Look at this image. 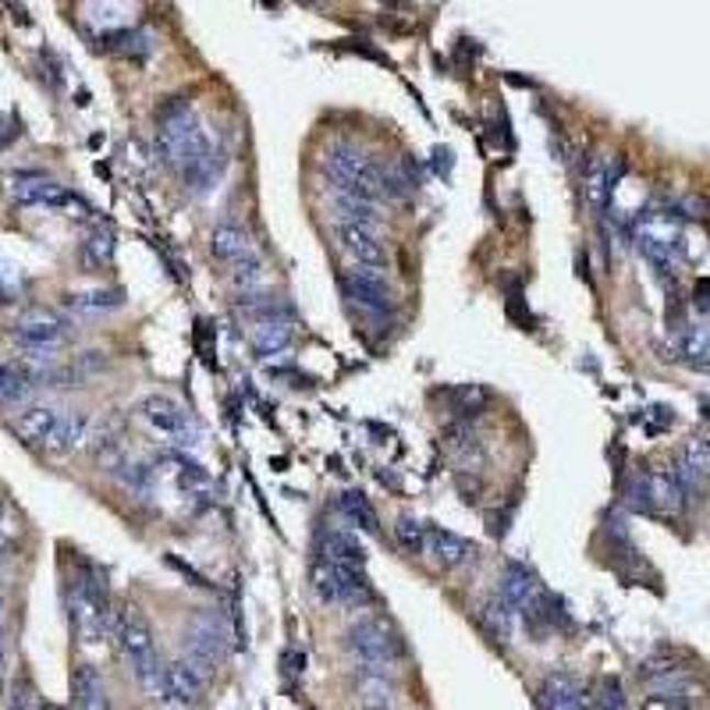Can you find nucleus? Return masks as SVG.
Instances as JSON below:
<instances>
[{
  "label": "nucleus",
  "mask_w": 710,
  "mask_h": 710,
  "mask_svg": "<svg viewBox=\"0 0 710 710\" xmlns=\"http://www.w3.org/2000/svg\"><path fill=\"white\" fill-rule=\"evenodd\" d=\"M593 703H597V710H622L625 707V692H622L619 683H614V678H604V686H600Z\"/></svg>",
  "instance_id": "c9c22d12"
},
{
  "label": "nucleus",
  "mask_w": 710,
  "mask_h": 710,
  "mask_svg": "<svg viewBox=\"0 0 710 710\" xmlns=\"http://www.w3.org/2000/svg\"><path fill=\"white\" fill-rule=\"evenodd\" d=\"M334 210H337V221H345V224H363V228L380 224V210H377V203H369V199H355V196L337 192Z\"/></svg>",
  "instance_id": "cd10ccee"
},
{
  "label": "nucleus",
  "mask_w": 710,
  "mask_h": 710,
  "mask_svg": "<svg viewBox=\"0 0 710 710\" xmlns=\"http://www.w3.org/2000/svg\"><path fill=\"white\" fill-rule=\"evenodd\" d=\"M71 710H111L103 675L92 665H75L71 672Z\"/></svg>",
  "instance_id": "a211bd4d"
},
{
  "label": "nucleus",
  "mask_w": 710,
  "mask_h": 710,
  "mask_svg": "<svg viewBox=\"0 0 710 710\" xmlns=\"http://www.w3.org/2000/svg\"><path fill=\"white\" fill-rule=\"evenodd\" d=\"M68 622H71L75 640H79L82 646H97L114 622L107 586L100 576H92L86 565L68 583Z\"/></svg>",
  "instance_id": "f03ea898"
},
{
  "label": "nucleus",
  "mask_w": 710,
  "mask_h": 710,
  "mask_svg": "<svg viewBox=\"0 0 710 710\" xmlns=\"http://www.w3.org/2000/svg\"><path fill=\"white\" fill-rule=\"evenodd\" d=\"M614 189V167L608 157H593L590 160V171H586V196H590V203L597 210H604L608 196Z\"/></svg>",
  "instance_id": "bb28decb"
},
{
  "label": "nucleus",
  "mask_w": 710,
  "mask_h": 710,
  "mask_svg": "<svg viewBox=\"0 0 710 710\" xmlns=\"http://www.w3.org/2000/svg\"><path fill=\"white\" fill-rule=\"evenodd\" d=\"M689 707H692L689 697L678 686L661 689V692H654V697H646V703H643V710H689Z\"/></svg>",
  "instance_id": "473e14b6"
},
{
  "label": "nucleus",
  "mask_w": 710,
  "mask_h": 710,
  "mask_svg": "<svg viewBox=\"0 0 710 710\" xmlns=\"http://www.w3.org/2000/svg\"><path fill=\"white\" fill-rule=\"evenodd\" d=\"M675 476L683 480L689 498L707 490L710 484V441L703 437H689L683 447H678V458H675Z\"/></svg>",
  "instance_id": "ddd939ff"
},
{
  "label": "nucleus",
  "mask_w": 710,
  "mask_h": 710,
  "mask_svg": "<svg viewBox=\"0 0 710 710\" xmlns=\"http://www.w3.org/2000/svg\"><path fill=\"white\" fill-rule=\"evenodd\" d=\"M337 245H342V253H345V256H352L359 267H369V270H388V264H391L388 242H384L374 228L337 221Z\"/></svg>",
  "instance_id": "9b49d317"
},
{
  "label": "nucleus",
  "mask_w": 710,
  "mask_h": 710,
  "mask_svg": "<svg viewBox=\"0 0 710 710\" xmlns=\"http://www.w3.org/2000/svg\"><path fill=\"white\" fill-rule=\"evenodd\" d=\"M342 288L355 306H366V310H374V313L391 310L395 296H391V285H388V277H384V270H369V267L345 270Z\"/></svg>",
  "instance_id": "f8f14e48"
},
{
  "label": "nucleus",
  "mask_w": 710,
  "mask_h": 710,
  "mask_svg": "<svg viewBox=\"0 0 710 710\" xmlns=\"http://www.w3.org/2000/svg\"><path fill=\"white\" fill-rule=\"evenodd\" d=\"M323 171H328V178L337 185V192L355 196V199H369V203H377V199L391 192V178L384 175L363 149L345 146V143L328 149V157H323Z\"/></svg>",
  "instance_id": "7ed1b4c3"
},
{
  "label": "nucleus",
  "mask_w": 710,
  "mask_h": 710,
  "mask_svg": "<svg viewBox=\"0 0 710 710\" xmlns=\"http://www.w3.org/2000/svg\"><path fill=\"white\" fill-rule=\"evenodd\" d=\"M65 306L75 313H111L118 306H125V296L118 288H89V291H71V296H65Z\"/></svg>",
  "instance_id": "5701e85b"
},
{
  "label": "nucleus",
  "mask_w": 710,
  "mask_h": 710,
  "mask_svg": "<svg viewBox=\"0 0 710 710\" xmlns=\"http://www.w3.org/2000/svg\"><path fill=\"white\" fill-rule=\"evenodd\" d=\"M359 692H363V707L366 710H388L391 707V689H388V683H384V675H377V672L363 675Z\"/></svg>",
  "instance_id": "c756f323"
},
{
  "label": "nucleus",
  "mask_w": 710,
  "mask_h": 710,
  "mask_svg": "<svg viewBox=\"0 0 710 710\" xmlns=\"http://www.w3.org/2000/svg\"><path fill=\"white\" fill-rule=\"evenodd\" d=\"M29 395V380L22 374H11V369H0V406H14Z\"/></svg>",
  "instance_id": "72a5a7b5"
},
{
  "label": "nucleus",
  "mask_w": 710,
  "mask_h": 710,
  "mask_svg": "<svg viewBox=\"0 0 710 710\" xmlns=\"http://www.w3.org/2000/svg\"><path fill=\"white\" fill-rule=\"evenodd\" d=\"M313 590L323 604H334V608H363L374 597L363 565H334V562H320L313 568Z\"/></svg>",
  "instance_id": "423d86ee"
},
{
  "label": "nucleus",
  "mask_w": 710,
  "mask_h": 710,
  "mask_svg": "<svg viewBox=\"0 0 710 710\" xmlns=\"http://www.w3.org/2000/svg\"><path fill=\"white\" fill-rule=\"evenodd\" d=\"M317 547H320V562H334V565H363L366 562V551L359 544V536H355L348 526L320 530Z\"/></svg>",
  "instance_id": "2eb2a0df"
},
{
  "label": "nucleus",
  "mask_w": 710,
  "mask_h": 710,
  "mask_svg": "<svg viewBox=\"0 0 710 710\" xmlns=\"http://www.w3.org/2000/svg\"><path fill=\"white\" fill-rule=\"evenodd\" d=\"M231 651V629L213 611H196L185 625V654L199 672H213L224 665Z\"/></svg>",
  "instance_id": "39448f33"
},
{
  "label": "nucleus",
  "mask_w": 710,
  "mask_h": 710,
  "mask_svg": "<svg viewBox=\"0 0 710 710\" xmlns=\"http://www.w3.org/2000/svg\"><path fill=\"white\" fill-rule=\"evenodd\" d=\"M8 672V583L0 579V686Z\"/></svg>",
  "instance_id": "f704fd0d"
},
{
  "label": "nucleus",
  "mask_w": 710,
  "mask_h": 710,
  "mask_svg": "<svg viewBox=\"0 0 710 710\" xmlns=\"http://www.w3.org/2000/svg\"><path fill=\"white\" fill-rule=\"evenodd\" d=\"M231 285H235L238 291H256L259 285H264V264H259V256H249V259H242V264L231 267Z\"/></svg>",
  "instance_id": "2f4dec72"
},
{
  "label": "nucleus",
  "mask_w": 710,
  "mask_h": 710,
  "mask_svg": "<svg viewBox=\"0 0 710 710\" xmlns=\"http://www.w3.org/2000/svg\"><path fill=\"white\" fill-rule=\"evenodd\" d=\"M11 334L22 348H57L68 337V320L46 310V306H33L14 320Z\"/></svg>",
  "instance_id": "6e6552de"
},
{
  "label": "nucleus",
  "mask_w": 710,
  "mask_h": 710,
  "mask_svg": "<svg viewBox=\"0 0 710 710\" xmlns=\"http://www.w3.org/2000/svg\"><path fill=\"white\" fill-rule=\"evenodd\" d=\"M138 415L171 444H196V423L189 420V412H185L178 401L153 395L138 406Z\"/></svg>",
  "instance_id": "9d476101"
},
{
  "label": "nucleus",
  "mask_w": 710,
  "mask_h": 710,
  "mask_svg": "<svg viewBox=\"0 0 710 710\" xmlns=\"http://www.w3.org/2000/svg\"><path fill=\"white\" fill-rule=\"evenodd\" d=\"M678 352H683V359L689 366L710 369V328H703V323H686L678 331Z\"/></svg>",
  "instance_id": "b1692460"
},
{
  "label": "nucleus",
  "mask_w": 710,
  "mask_h": 710,
  "mask_svg": "<svg viewBox=\"0 0 710 710\" xmlns=\"http://www.w3.org/2000/svg\"><path fill=\"white\" fill-rule=\"evenodd\" d=\"M210 249H213V256H218L221 264H228V267H235V264H242V259L256 256L249 235H245V228H242V224H231V221L213 228Z\"/></svg>",
  "instance_id": "6ab92c4d"
},
{
  "label": "nucleus",
  "mask_w": 710,
  "mask_h": 710,
  "mask_svg": "<svg viewBox=\"0 0 710 710\" xmlns=\"http://www.w3.org/2000/svg\"><path fill=\"white\" fill-rule=\"evenodd\" d=\"M686 672H689V668H686L678 657H672V654H657V657L643 661V665H640V678H646V683H654V686H661V689L678 686V683H683Z\"/></svg>",
  "instance_id": "a878e982"
},
{
  "label": "nucleus",
  "mask_w": 710,
  "mask_h": 710,
  "mask_svg": "<svg viewBox=\"0 0 710 710\" xmlns=\"http://www.w3.org/2000/svg\"><path fill=\"white\" fill-rule=\"evenodd\" d=\"M291 345V323L281 313H270V317H259L253 323V348L259 355H274V352H285Z\"/></svg>",
  "instance_id": "412c9836"
},
{
  "label": "nucleus",
  "mask_w": 710,
  "mask_h": 710,
  "mask_svg": "<svg viewBox=\"0 0 710 710\" xmlns=\"http://www.w3.org/2000/svg\"><path fill=\"white\" fill-rule=\"evenodd\" d=\"M437 565L444 568H462V565H469L473 562V554L476 547L469 544L466 536H458L452 530H441V526H426V551Z\"/></svg>",
  "instance_id": "4468645a"
},
{
  "label": "nucleus",
  "mask_w": 710,
  "mask_h": 710,
  "mask_svg": "<svg viewBox=\"0 0 710 710\" xmlns=\"http://www.w3.org/2000/svg\"><path fill=\"white\" fill-rule=\"evenodd\" d=\"M111 259H114V238H111V231L92 228L89 235L82 238V264L92 267V270H107V267H111Z\"/></svg>",
  "instance_id": "c85d7f7f"
},
{
  "label": "nucleus",
  "mask_w": 710,
  "mask_h": 710,
  "mask_svg": "<svg viewBox=\"0 0 710 710\" xmlns=\"http://www.w3.org/2000/svg\"><path fill=\"white\" fill-rule=\"evenodd\" d=\"M345 646L366 672H377V675L391 672L401 661V654H406L401 651L398 632L391 629L388 619H380V614H366V619L352 622L345 632Z\"/></svg>",
  "instance_id": "20e7f679"
},
{
  "label": "nucleus",
  "mask_w": 710,
  "mask_h": 710,
  "mask_svg": "<svg viewBox=\"0 0 710 710\" xmlns=\"http://www.w3.org/2000/svg\"><path fill=\"white\" fill-rule=\"evenodd\" d=\"M57 420H60V412L51 409V406H25L22 412L11 415V430H14V434H19L25 444L46 447V441H51Z\"/></svg>",
  "instance_id": "f3484780"
},
{
  "label": "nucleus",
  "mask_w": 710,
  "mask_h": 710,
  "mask_svg": "<svg viewBox=\"0 0 710 710\" xmlns=\"http://www.w3.org/2000/svg\"><path fill=\"white\" fill-rule=\"evenodd\" d=\"M0 302H8V291L4 288H0Z\"/></svg>",
  "instance_id": "e433bc0d"
},
{
  "label": "nucleus",
  "mask_w": 710,
  "mask_h": 710,
  "mask_svg": "<svg viewBox=\"0 0 710 710\" xmlns=\"http://www.w3.org/2000/svg\"><path fill=\"white\" fill-rule=\"evenodd\" d=\"M203 697H207V678L189 657L164 665V686H160L164 703H171L178 710H196L203 703Z\"/></svg>",
  "instance_id": "1a4fd4ad"
},
{
  "label": "nucleus",
  "mask_w": 710,
  "mask_h": 710,
  "mask_svg": "<svg viewBox=\"0 0 710 710\" xmlns=\"http://www.w3.org/2000/svg\"><path fill=\"white\" fill-rule=\"evenodd\" d=\"M89 437V420L82 412H60V420L54 426L51 441H46V452L51 455H71L79 452Z\"/></svg>",
  "instance_id": "aec40b11"
},
{
  "label": "nucleus",
  "mask_w": 710,
  "mask_h": 710,
  "mask_svg": "<svg viewBox=\"0 0 710 710\" xmlns=\"http://www.w3.org/2000/svg\"><path fill=\"white\" fill-rule=\"evenodd\" d=\"M4 189H8V196H11L19 207H43V210H79V218H86V213H89V207L82 203L79 196L68 192L60 181L46 178V175H36V171H14V175H8Z\"/></svg>",
  "instance_id": "0eeeda50"
},
{
  "label": "nucleus",
  "mask_w": 710,
  "mask_h": 710,
  "mask_svg": "<svg viewBox=\"0 0 710 710\" xmlns=\"http://www.w3.org/2000/svg\"><path fill=\"white\" fill-rule=\"evenodd\" d=\"M540 707L544 710H583L586 692L579 686V678L568 672H551L544 683H540Z\"/></svg>",
  "instance_id": "dca6fc26"
},
{
  "label": "nucleus",
  "mask_w": 710,
  "mask_h": 710,
  "mask_svg": "<svg viewBox=\"0 0 710 710\" xmlns=\"http://www.w3.org/2000/svg\"><path fill=\"white\" fill-rule=\"evenodd\" d=\"M512 622H515V611L504 604L501 593H493L490 600H484L480 608V625L493 643H508L512 640Z\"/></svg>",
  "instance_id": "4be33fe9"
},
{
  "label": "nucleus",
  "mask_w": 710,
  "mask_h": 710,
  "mask_svg": "<svg viewBox=\"0 0 710 710\" xmlns=\"http://www.w3.org/2000/svg\"><path fill=\"white\" fill-rule=\"evenodd\" d=\"M395 540H398V547L406 554H423L426 551V526H420V522L401 515L398 526H395Z\"/></svg>",
  "instance_id": "7c9ffc66"
},
{
  "label": "nucleus",
  "mask_w": 710,
  "mask_h": 710,
  "mask_svg": "<svg viewBox=\"0 0 710 710\" xmlns=\"http://www.w3.org/2000/svg\"><path fill=\"white\" fill-rule=\"evenodd\" d=\"M157 146L164 153V160L185 178V185L192 192H207L224 167V149L218 143V135L185 103H171L160 111Z\"/></svg>",
  "instance_id": "f257e3e1"
},
{
  "label": "nucleus",
  "mask_w": 710,
  "mask_h": 710,
  "mask_svg": "<svg viewBox=\"0 0 710 710\" xmlns=\"http://www.w3.org/2000/svg\"><path fill=\"white\" fill-rule=\"evenodd\" d=\"M337 508H342V515L348 522V530H363V533H380V519L377 512L369 508V501L363 498L359 490H348L337 498Z\"/></svg>",
  "instance_id": "393cba45"
}]
</instances>
